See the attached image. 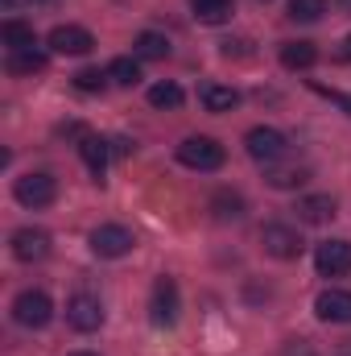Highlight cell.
<instances>
[{"label": "cell", "instance_id": "16", "mask_svg": "<svg viewBox=\"0 0 351 356\" xmlns=\"http://www.w3.org/2000/svg\"><path fill=\"white\" fill-rule=\"evenodd\" d=\"M79 154H83V162H87V170L95 178H103V170H108V158H112V141H103V137H83L79 141Z\"/></svg>", "mask_w": 351, "mask_h": 356}, {"label": "cell", "instance_id": "26", "mask_svg": "<svg viewBox=\"0 0 351 356\" xmlns=\"http://www.w3.org/2000/svg\"><path fill=\"white\" fill-rule=\"evenodd\" d=\"M108 79H112L108 71H99V67H83V71L75 75V88H79V91H103Z\"/></svg>", "mask_w": 351, "mask_h": 356}, {"label": "cell", "instance_id": "30", "mask_svg": "<svg viewBox=\"0 0 351 356\" xmlns=\"http://www.w3.org/2000/svg\"><path fill=\"white\" fill-rule=\"evenodd\" d=\"M71 356H95V353H71Z\"/></svg>", "mask_w": 351, "mask_h": 356}, {"label": "cell", "instance_id": "8", "mask_svg": "<svg viewBox=\"0 0 351 356\" xmlns=\"http://www.w3.org/2000/svg\"><path fill=\"white\" fill-rule=\"evenodd\" d=\"M314 269L323 277H343V273H351V241H323L314 249Z\"/></svg>", "mask_w": 351, "mask_h": 356}, {"label": "cell", "instance_id": "1", "mask_svg": "<svg viewBox=\"0 0 351 356\" xmlns=\"http://www.w3.org/2000/svg\"><path fill=\"white\" fill-rule=\"evenodd\" d=\"M244 149H248L252 162H261V166H277V162L289 154V141H285L281 129H273V124H257V129H248Z\"/></svg>", "mask_w": 351, "mask_h": 356}, {"label": "cell", "instance_id": "21", "mask_svg": "<svg viewBox=\"0 0 351 356\" xmlns=\"http://www.w3.org/2000/svg\"><path fill=\"white\" fill-rule=\"evenodd\" d=\"M232 4H236V0H190V8H194V17H198L203 25L228 21V17H232Z\"/></svg>", "mask_w": 351, "mask_h": 356}, {"label": "cell", "instance_id": "7", "mask_svg": "<svg viewBox=\"0 0 351 356\" xmlns=\"http://www.w3.org/2000/svg\"><path fill=\"white\" fill-rule=\"evenodd\" d=\"M132 232L124 228V224H99L95 232H91V253L95 257H108V261H116V257H124V253H132Z\"/></svg>", "mask_w": 351, "mask_h": 356}, {"label": "cell", "instance_id": "22", "mask_svg": "<svg viewBox=\"0 0 351 356\" xmlns=\"http://www.w3.org/2000/svg\"><path fill=\"white\" fill-rule=\"evenodd\" d=\"M108 75H112V83H120V88H132V83H141V58L132 54H124V58H112V67H108Z\"/></svg>", "mask_w": 351, "mask_h": 356}, {"label": "cell", "instance_id": "15", "mask_svg": "<svg viewBox=\"0 0 351 356\" xmlns=\"http://www.w3.org/2000/svg\"><path fill=\"white\" fill-rule=\"evenodd\" d=\"M318 63L314 42H281V67L285 71H310Z\"/></svg>", "mask_w": 351, "mask_h": 356}, {"label": "cell", "instance_id": "18", "mask_svg": "<svg viewBox=\"0 0 351 356\" xmlns=\"http://www.w3.org/2000/svg\"><path fill=\"white\" fill-rule=\"evenodd\" d=\"M198 99H203V108H207V112H232V108L240 104V91L223 88V83H207V88L198 91Z\"/></svg>", "mask_w": 351, "mask_h": 356}, {"label": "cell", "instance_id": "10", "mask_svg": "<svg viewBox=\"0 0 351 356\" xmlns=\"http://www.w3.org/2000/svg\"><path fill=\"white\" fill-rule=\"evenodd\" d=\"M12 257L17 261H46L50 257V232H42V228H17L12 232Z\"/></svg>", "mask_w": 351, "mask_h": 356}, {"label": "cell", "instance_id": "3", "mask_svg": "<svg viewBox=\"0 0 351 356\" xmlns=\"http://www.w3.org/2000/svg\"><path fill=\"white\" fill-rule=\"evenodd\" d=\"M12 319H17L21 327H29V332H42V327L54 319L50 294H42V290H21V294L12 298Z\"/></svg>", "mask_w": 351, "mask_h": 356}, {"label": "cell", "instance_id": "13", "mask_svg": "<svg viewBox=\"0 0 351 356\" xmlns=\"http://www.w3.org/2000/svg\"><path fill=\"white\" fill-rule=\"evenodd\" d=\"M46 50L42 46H29V50H12L8 58H4V71L8 75H42L46 71Z\"/></svg>", "mask_w": 351, "mask_h": 356}, {"label": "cell", "instance_id": "12", "mask_svg": "<svg viewBox=\"0 0 351 356\" xmlns=\"http://www.w3.org/2000/svg\"><path fill=\"white\" fill-rule=\"evenodd\" d=\"M314 315L323 323H351V290H323L314 298Z\"/></svg>", "mask_w": 351, "mask_h": 356}, {"label": "cell", "instance_id": "27", "mask_svg": "<svg viewBox=\"0 0 351 356\" xmlns=\"http://www.w3.org/2000/svg\"><path fill=\"white\" fill-rule=\"evenodd\" d=\"M314 91L323 95V99H331V104H339L343 112L351 116V95H343V91H331V88H323V83H314Z\"/></svg>", "mask_w": 351, "mask_h": 356}, {"label": "cell", "instance_id": "24", "mask_svg": "<svg viewBox=\"0 0 351 356\" xmlns=\"http://www.w3.org/2000/svg\"><path fill=\"white\" fill-rule=\"evenodd\" d=\"M182 99H186V95H182L178 83H153V88H149V104H153V108H182Z\"/></svg>", "mask_w": 351, "mask_h": 356}, {"label": "cell", "instance_id": "2", "mask_svg": "<svg viewBox=\"0 0 351 356\" xmlns=\"http://www.w3.org/2000/svg\"><path fill=\"white\" fill-rule=\"evenodd\" d=\"M12 195H17V203L21 207H50L54 199H58V178L46 175V170H33V175H21L12 182Z\"/></svg>", "mask_w": 351, "mask_h": 356}, {"label": "cell", "instance_id": "6", "mask_svg": "<svg viewBox=\"0 0 351 356\" xmlns=\"http://www.w3.org/2000/svg\"><path fill=\"white\" fill-rule=\"evenodd\" d=\"M178 282L174 277H157L153 282V294H149V319L153 327H174L178 323Z\"/></svg>", "mask_w": 351, "mask_h": 356}, {"label": "cell", "instance_id": "20", "mask_svg": "<svg viewBox=\"0 0 351 356\" xmlns=\"http://www.w3.org/2000/svg\"><path fill=\"white\" fill-rule=\"evenodd\" d=\"M264 178H268V186L289 191V186H302L310 178V170L306 166H264Z\"/></svg>", "mask_w": 351, "mask_h": 356}, {"label": "cell", "instance_id": "25", "mask_svg": "<svg viewBox=\"0 0 351 356\" xmlns=\"http://www.w3.org/2000/svg\"><path fill=\"white\" fill-rule=\"evenodd\" d=\"M327 13V0H289V17L293 21H318Z\"/></svg>", "mask_w": 351, "mask_h": 356}, {"label": "cell", "instance_id": "9", "mask_svg": "<svg viewBox=\"0 0 351 356\" xmlns=\"http://www.w3.org/2000/svg\"><path fill=\"white\" fill-rule=\"evenodd\" d=\"M67 323L75 332H99L103 327V302L95 294H75L67 302Z\"/></svg>", "mask_w": 351, "mask_h": 356}, {"label": "cell", "instance_id": "29", "mask_svg": "<svg viewBox=\"0 0 351 356\" xmlns=\"http://www.w3.org/2000/svg\"><path fill=\"white\" fill-rule=\"evenodd\" d=\"M4 8H21V4H33V0H0Z\"/></svg>", "mask_w": 351, "mask_h": 356}, {"label": "cell", "instance_id": "14", "mask_svg": "<svg viewBox=\"0 0 351 356\" xmlns=\"http://www.w3.org/2000/svg\"><path fill=\"white\" fill-rule=\"evenodd\" d=\"M293 211L302 224H327V220H335V199L331 195H306V199H298Z\"/></svg>", "mask_w": 351, "mask_h": 356}, {"label": "cell", "instance_id": "4", "mask_svg": "<svg viewBox=\"0 0 351 356\" xmlns=\"http://www.w3.org/2000/svg\"><path fill=\"white\" fill-rule=\"evenodd\" d=\"M223 145L215 141V137H186L182 145H178V162L182 166H190V170H219L223 166Z\"/></svg>", "mask_w": 351, "mask_h": 356}, {"label": "cell", "instance_id": "11", "mask_svg": "<svg viewBox=\"0 0 351 356\" xmlns=\"http://www.w3.org/2000/svg\"><path fill=\"white\" fill-rule=\"evenodd\" d=\"M46 42L54 54H91V46H95L91 29H83V25H54Z\"/></svg>", "mask_w": 351, "mask_h": 356}, {"label": "cell", "instance_id": "23", "mask_svg": "<svg viewBox=\"0 0 351 356\" xmlns=\"http://www.w3.org/2000/svg\"><path fill=\"white\" fill-rule=\"evenodd\" d=\"M211 211H215V220H219V224L240 220V216H244V199H240L236 191H219V195L211 199Z\"/></svg>", "mask_w": 351, "mask_h": 356}, {"label": "cell", "instance_id": "28", "mask_svg": "<svg viewBox=\"0 0 351 356\" xmlns=\"http://www.w3.org/2000/svg\"><path fill=\"white\" fill-rule=\"evenodd\" d=\"M335 58H339V63H351V33L343 38V46L335 50Z\"/></svg>", "mask_w": 351, "mask_h": 356}, {"label": "cell", "instance_id": "17", "mask_svg": "<svg viewBox=\"0 0 351 356\" xmlns=\"http://www.w3.org/2000/svg\"><path fill=\"white\" fill-rule=\"evenodd\" d=\"M0 42H4V46H8V54H12V50H29V46H37V33H33V25H29V21L8 17V21L0 25Z\"/></svg>", "mask_w": 351, "mask_h": 356}, {"label": "cell", "instance_id": "5", "mask_svg": "<svg viewBox=\"0 0 351 356\" xmlns=\"http://www.w3.org/2000/svg\"><path fill=\"white\" fill-rule=\"evenodd\" d=\"M261 245L268 257H277V261H293V257H302V232L298 228H289V224H264L261 228Z\"/></svg>", "mask_w": 351, "mask_h": 356}, {"label": "cell", "instance_id": "19", "mask_svg": "<svg viewBox=\"0 0 351 356\" xmlns=\"http://www.w3.org/2000/svg\"><path fill=\"white\" fill-rule=\"evenodd\" d=\"M132 54L137 58H170V38L166 33H153V29H145V33H137V42H132Z\"/></svg>", "mask_w": 351, "mask_h": 356}]
</instances>
